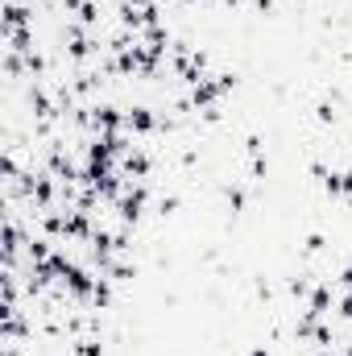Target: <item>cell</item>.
Instances as JSON below:
<instances>
[{
    "mask_svg": "<svg viewBox=\"0 0 352 356\" xmlns=\"http://www.w3.org/2000/svg\"><path fill=\"white\" fill-rule=\"evenodd\" d=\"M145 207H150V186H145V182H133V186H125V195L116 199V220L129 224V228H137L141 216H145Z\"/></svg>",
    "mask_w": 352,
    "mask_h": 356,
    "instance_id": "obj_1",
    "label": "cell"
},
{
    "mask_svg": "<svg viewBox=\"0 0 352 356\" xmlns=\"http://www.w3.org/2000/svg\"><path fill=\"white\" fill-rule=\"evenodd\" d=\"M158 129H162V116H154V108H145V104L125 108V133L145 137V133H158Z\"/></svg>",
    "mask_w": 352,
    "mask_h": 356,
    "instance_id": "obj_2",
    "label": "cell"
},
{
    "mask_svg": "<svg viewBox=\"0 0 352 356\" xmlns=\"http://www.w3.org/2000/svg\"><path fill=\"white\" fill-rule=\"evenodd\" d=\"M150 170H154V158H150L145 149H137V145H133V149L120 158V175H125V178H137V182H145V178H150Z\"/></svg>",
    "mask_w": 352,
    "mask_h": 356,
    "instance_id": "obj_3",
    "label": "cell"
},
{
    "mask_svg": "<svg viewBox=\"0 0 352 356\" xmlns=\"http://www.w3.org/2000/svg\"><path fill=\"white\" fill-rule=\"evenodd\" d=\"M332 298H336L332 282H315L311 294H307V315H311V319H323V315L332 311Z\"/></svg>",
    "mask_w": 352,
    "mask_h": 356,
    "instance_id": "obj_4",
    "label": "cell"
},
{
    "mask_svg": "<svg viewBox=\"0 0 352 356\" xmlns=\"http://www.w3.org/2000/svg\"><path fill=\"white\" fill-rule=\"evenodd\" d=\"M315 120H319V124H336V108H332V99H319V104H315Z\"/></svg>",
    "mask_w": 352,
    "mask_h": 356,
    "instance_id": "obj_5",
    "label": "cell"
},
{
    "mask_svg": "<svg viewBox=\"0 0 352 356\" xmlns=\"http://www.w3.org/2000/svg\"><path fill=\"white\" fill-rule=\"evenodd\" d=\"M303 249H307V253L315 257V253H323V249H328V236H323V232H307V241H303Z\"/></svg>",
    "mask_w": 352,
    "mask_h": 356,
    "instance_id": "obj_6",
    "label": "cell"
},
{
    "mask_svg": "<svg viewBox=\"0 0 352 356\" xmlns=\"http://www.w3.org/2000/svg\"><path fill=\"white\" fill-rule=\"evenodd\" d=\"M340 315H344V319L352 323V290L344 294V298H340Z\"/></svg>",
    "mask_w": 352,
    "mask_h": 356,
    "instance_id": "obj_7",
    "label": "cell"
},
{
    "mask_svg": "<svg viewBox=\"0 0 352 356\" xmlns=\"http://www.w3.org/2000/svg\"><path fill=\"white\" fill-rule=\"evenodd\" d=\"M340 182H344V199L352 203V170H344V175H340Z\"/></svg>",
    "mask_w": 352,
    "mask_h": 356,
    "instance_id": "obj_8",
    "label": "cell"
},
{
    "mask_svg": "<svg viewBox=\"0 0 352 356\" xmlns=\"http://www.w3.org/2000/svg\"><path fill=\"white\" fill-rule=\"evenodd\" d=\"M340 286H344V290H352V266L340 269Z\"/></svg>",
    "mask_w": 352,
    "mask_h": 356,
    "instance_id": "obj_9",
    "label": "cell"
},
{
    "mask_svg": "<svg viewBox=\"0 0 352 356\" xmlns=\"http://www.w3.org/2000/svg\"><path fill=\"white\" fill-rule=\"evenodd\" d=\"M83 4H88V0H63V8H67V13H79Z\"/></svg>",
    "mask_w": 352,
    "mask_h": 356,
    "instance_id": "obj_10",
    "label": "cell"
},
{
    "mask_svg": "<svg viewBox=\"0 0 352 356\" xmlns=\"http://www.w3.org/2000/svg\"><path fill=\"white\" fill-rule=\"evenodd\" d=\"M249 356H273V353H269L265 344H253V348H249Z\"/></svg>",
    "mask_w": 352,
    "mask_h": 356,
    "instance_id": "obj_11",
    "label": "cell"
}]
</instances>
